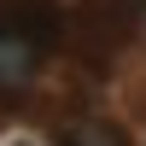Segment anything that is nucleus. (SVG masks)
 Returning <instances> with one entry per match:
<instances>
[{"label": "nucleus", "mask_w": 146, "mask_h": 146, "mask_svg": "<svg viewBox=\"0 0 146 146\" xmlns=\"http://www.w3.org/2000/svg\"><path fill=\"white\" fill-rule=\"evenodd\" d=\"M64 146H129V135L117 123H105V117H88V123H76L64 135Z\"/></svg>", "instance_id": "1"}]
</instances>
